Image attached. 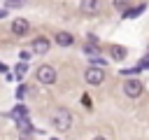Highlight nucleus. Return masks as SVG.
I'll return each mask as SVG.
<instances>
[{
	"instance_id": "obj_3",
	"label": "nucleus",
	"mask_w": 149,
	"mask_h": 140,
	"mask_svg": "<svg viewBox=\"0 0 149 140\" xmlns=\"http://www.w3.org/2000/svg\"><path fill=\"white\" fill-rule=\"evenodd\" d=\"M84 79H86V84H91V86H98V84H102V79H105V72H102V68H95V65H91V68H86V72H84Z\"/></svg>"
},
{
	"instance_id": "obj_2",
	"label": "nucleus",
	"mask_w": 149,
	"mask_h": 140,
	"mask_svg": "<svg viewBox=\"0 0 149 140\" xmlns=\"http://www.w3.org/2000/svg\"><path fill=\"white\" fill-rule=\"evenodd\" d=\"M37 82L40 84H54L56 82V68L54 65H40L37 68Z\"/></svg>"
},
{
	"instance_id": "obj_8",
	"label": "nucleus",
	"mask_w": 149,
	"mask_h": 140,
	"mask_svg": "<svg viewBox=\"0 0 149 140\" xmlns=\"http://www.w3.org/2000/svg\"><path fill=\"white\" fill-rule=\"evenodd\" d=\"M72 42H74V37H72L70 33H65V30L56 33V44H61V47H70Z\"/></svg>"
},
{
	"instance_id": "obj_15",
	"label": "nucleus",
	"mask_w": 149,
	"mask_h": 140,
	"mask_svg": "<svg viewBox=\"0 0 149 140\" xmlns=\"http://www.w3.org/2000/svg\"><path fill=\"white\" fill-rule=\"evenodd\" d=\"M26 91H28L26 86H19V89H16V96H19V98H23V93H26Z\"/></svg>"
},
{
	"instance_id": "obj_18",
	"label": "nucleus",
	"mask_w": 149,
	"mask_h": 140,
	"mask_svg": "<svg viewBox=\"0 0 149 140\" xmlns=\"http://www.w3.org/2000/svg\"><path fill=\"white\" fill-rule=\"evenodd\" d=\"M93 140H107V138H102V135H95V138H93Z\"/></svg>"
},
{
	"instance_id": "obj_9",
	"label": "nucleus",
	"mask_w": 149,
	"mask_h": 140,
	"mask_svg": "<svg viewBox=\"0 0 149 140\" xmlns=\"http://www.w3.org/2000/svg\"><path fill=\"white\" fill-rule=\"evenodd\" d=\"M16 124H19V131H21L23 135H30V133H33V126H30L28 117H23V119H16Z\"/></svg>"
},
{
	"instance_id": "obj_10",
	"label": "nucleus",
	"mask_w": 149,
	"mask_h": 140,
	"mask_svg": "<svg viewBox=\"0 0 149 140\" xmlns=\"http://www.w3.org/2000/svg\"><path fill=\"white\" fill-rule=\"evenodd\" d=\"M109 54H112V58H116V61H123V58H126V49L119 47V44H114V47L109 49Z\"/></svg>"
},
{
	"instance_id": "obj_16",
	"label": "nucleus",
	"mask_w": 149,
	"mask_h": 140,
	"mask_svg": "<svg viewBox=\"0 0 149 140\" xmlns=\"http://www.w3.org/2000/svg\"><path fill=\"white\" fill-rule=\"evenodd\" d=\"M28 58H30V54H28V51H21V61H23V63H26V61H28Z\"/></svg>"
},
{
	"instance_id": "obj_17",
	"label": "nucleus",
	"mask_w": 149,
	"mask_h": 140,
	"mask_svg": "<svg viewBox=\"0 0 149 140\" xmlns=\"http://www.w3.org/2000/svg\"><path fill=\"white\" fill-rule=\"evenodd\" d=\"M5 14H7V9H0V19H2V16H5Z\"/></svg>"
},
{
	"instance_id": "obj_13",
	"label": "nucleus",
	"mask_w": 149,
	"mask_h": 140,
	"mask_svg": "<svg viewBox=\"0 0 149 140\" xmlns=\"http://www.w3.org/2000/svg\"><path fill=\"white\" fill-rule=\"evenodd\" d=\"M21 5H26V0H7V7H9V9H14V7H21Z\"/></svg>"
},
{
	"instance_id": "obj_7",
	"label": "nucleus",
	"mask_w": 149,
	"mask_h": 140,
	"mask_svg": "<svg viewBox=\"0 0 149 140\" xmlns=\"http://www.w3.org/2000/svg\"><path fill=\"white\" fill-rule=\"evenodd\" d=\"M28 30H30V23H28L26 19H14V21H12V33H14V35L21 37V35H26Z\"/></svg>"
},
{
	"instance_id": "obj_5",
	"label": "nucleus",
	"mask_w": 149,
	"mask_h": 140,
	"mask_svg": "<svg viewBox=\"0 0 149 140\" xmlns=\"http://www.w3.org/2000/svg\"><path fill=\"white\" fill-rule=\"evenodd\" d=\"M100 7H102V0H81V2H79L81 14H86V16L98 14V12H100Z\"/></svg>"
},
{
	"instance_id": "obj_6",
	"label": "nucleus",
	"mask_w": 149,
	"mask_h": 140,
	"mask_svg": "<svg viewBox=\"0 0 149 140\" xmlns=\"http://www.w3.org/2000/svg\"><path fill=\"white\" fill-rule=\"evenodd\" d=\"M49 47H51V42H49L44 35H37V37L30 42V49H33L35 54H47V51H49Z\"/></svg>"
},
{
	"instance_id": "obj_11",
	"label": "nucleus",
	"mask_w": 149,
	"mask_h": 140,
	"mask_svg": "<svg viewBox=\"0 0 149 140\" xmlns=\"http://www.w3.org/2000/svg\"><path fill=\"white\" fill-rule=\"evenodd\" d=\"M16 119H23V117H28V110L23 107V105H19V107H14V112H12Z\"/></svg>"
},
{
	"instance_id": "obj_14",
	"label": "nucleus",
	"mask_w": 149,
	"mask_h": 140,
	"mask_svg": "<svg viewBox=\"0 0 149 140\" xmlns=\"http://www.w3.org/2000/svg\"><path fill=\"white\" fill-rule=\"evenodd\" d=\"M21 75H26V63H19L16 65V77H21Z\"/></svg>"
},
{
	"instance_id": "obj_4",
	"label": "nucleus",
	"mask_w": 149,
	"mask_h": 140,
	"mask_svg": "<svg viewBox=\"0 0 149 140\" xmlns=\"http://www.w3.org/2000/svg\"><path fill=\"white\" fill-rule=\"evenodd\" d=\"M123 93H126L128 98H140V93H142V82H140V79H126V82H123Z\"/></svg>"
},
{
	"instance_id": "obj_12",
	"label": "nucleus",
	"mask_w": 149,
	"mask_h": 140,
	"mask_svg": "<svg viewBox=\"0 0 149 140\" xmlns=\"http://www.w3.org/2000/svg\"><path fill=\"white\" fill-rule=\"evenodd\" d=\"M128 5H130V0H114V7H116L119 12H126Z\"/></svg>"
},
{
	"instance_id": "obj_1",
	"label": "nucleus",
	"mask_w": 149,
	"mask_h": 140,
	"mask_svg": "<svg viewBox=\"0 0 149 140\" xmlns=\"http://www.w3.org/2000/svg\"><path fill=\"white\" fill-rule=\"evenodd\" d=\"M51 124H54V128L56 131H68L70 126H72V114L68 112V110H56L54 112V117H51Z\"/></svg>"
}]
</instances>
